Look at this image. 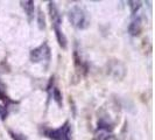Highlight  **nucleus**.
<instances>
[{"label": "nucleus", "instance_id": "nucleus-1", "mask_svg": "<svg viewBox=\"0 0 155 140\" xmlns=\"http://www.w3.org/2000/svg\"><path fill=\"white\" fill-rule=\"evenodd\" d=\"M68 18L71 25L77 29H85L90 25V16L84 8L79 6L71 7L68 12Z\"/></svg>", "mask_w": 155, "mask_h": 140}, {"label": "nucleus", "instance_id": "nucleus-2", "mask_svg": "<svg viewBox=\"0 0 155 140\" xmlns=\"http://www.w3.org/2000/svg\"><path fill=\"white\" fill-rule=\"evenodd\" d=\"M50 58V48L46 42L42 43L38 48L33 49L31 52V62L39 63L43 61H48Z\"/></svg>", "mask_w": 155, "mask_h": 140}, {"label": "nucleus", "instance_id": "nucleus-3", "mask_svg": "<svg viewBox=\"0 0 155 140\" xmlns=\"http://www.w3.org/2000/svg\"><path fill=\"white\" fill-rule=\"evenodd\" d=\"M46 134L51 140H70V128L68 126V123L60 128L48 131Z\"/></svg>", "mask_w": 155, "mask_h": 140}, {"label": "nucleus", "instance_id": "nucleus-4", "mask_svg": "<svg viewBox=\"0 0 155 140\" xmlns=\"http://www.w3.org/2000/svg\"><path fill=\"white\" fill-rule=\"evenodd\" d=\"M48 7H49V14H50V19H51V22H53V27L54 28L60 27L61 22H62V18H61V14L58 12V8L56 7V4L50 1Z\"/></svg>", "mask_w": 155, "mask_h": 140}, {"label": "nucleus", "instance_id": "nucleus-5", "mask_svg": "<svg viewBox=\"0 0 155 140\" xmlns=\"http://www.w3.org/2000/svg\"><path fill=\"white\" fill-rule=\"evenodd\" d=\"M128 32L133 36H138L142 32V21L140 18H135L128 26Z\"/></svg>", "mask_w": 155, "mask_h": 140}, {"label": "nucleus", "instance_id": "nucleus-6", "mask_svg": "<svg viewBox=\"0 0 155 140\" xmlns=\"http://www.w3.org/2000/svg\"><path fill=\"white\" fill-rule=\"evenodd\" d=\"M54 31H55V35H56V40H57L60 47H61L62 49H67V47H68V41H67V38H65L64 33L61 31L60 27L54 28Z\"/></svg>", "mask_w": 155, "mask_h": 140}, {"label": "nucleus", "instance_id": "nucleus-7", "mask_svg": "<svg viewBox=\"0 0 155 140\" xmlns=\"http://www.w3.org/2000/svg\"><path fill=\"white\" fill-rule=\"evenodd\" d=\"M21 7L23 8L26 15L28 16V19L31 20V18L34 15V9H35V6H34V1H21Z\"/></svg>", "mask_w": 155, "mask_h": 140}, {"label": "nucleus", "instance_id": "nucleus-8", "mask_svg": "<svg viewBox=\"0 0 155 140\" xmlns=\"http://www.w3.org/2000/svg\"><path fill=\"white\" fill-rule=\"evenodd\" d=\"M38 25L41 31L46 28V18H45V14L42 13V11H39V14H38Z\"/></svg>", "mask_w": 155, "mask_h": 140}, {"label": "nucleus", "instance_id": "nucleus-9", "mask_svg": "<svg viewBox=\"0 0 155 140\" xmlns=\"http://www.w3.org/2000/svg\"><path fill=\"white\" fill-rule=\"evenodd\" d=\"M53 98L54 101L58 104V105H62V95L60 92V90L57 88H55L54 91H53Z\"/></svg>", "mask_w": 155, "mask_h": 140}, {"label": "nucleus", "instance_id": "nucleus-10", "mask_svg": "<svg viewBox=\"0 0 155 140\" xmlns=\"http://www.w3.org/2000/svg\"><path fill=\"white\" fill-rule=\"evenodd\" d=\"M130 7H131V11L132 13H135L140 7H141V2L140 1H130Z\"/></svg>", "mask_w": 155, "mask_h": 140}, {"label": "nucleus", "instance_id": "nucleus-11", "mask_svg": "<svg viewBox=\"0 0 155 140\" xmlns=\"http://www.w3.org/2000/svg\"><path fill=\"white\" fill-rule=\"evenodd\" d=\"M7 116V111H6V108H4L2 105H0V117L2 119H5V117Z\"/></svg>", "mask_w": 155, "mask_h": 140}, {"label": "nucleus", "instance_id": "nucleus-12", "mask_svg": "<svg viewBox=\"0 0 155 140\" xmlns=\"http://www.w3.org/2000/svg\"><path fill=\"white\" fill-rule=\"evenodd\" d=\"M93 140H103V139H101L99 137H97V138H94V139H93Z\"/></svg>", "mask_w": 155, "mask_h": 140}]
</instances>
